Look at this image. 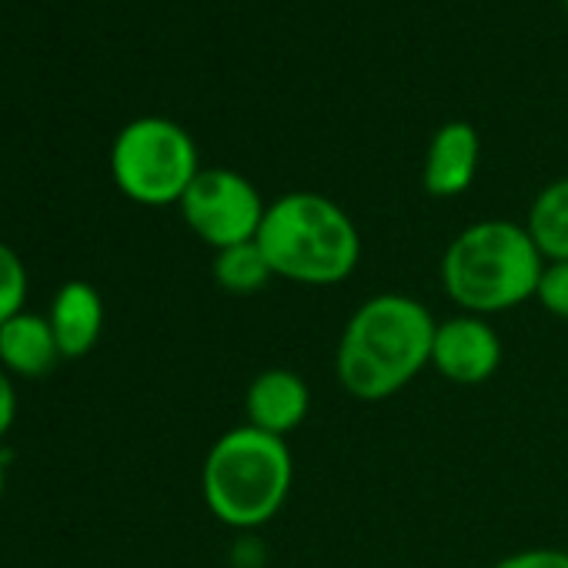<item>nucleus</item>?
Segmentation results:
<instances>
[{
	"instance_id": "obj_13",
	"label": "nucleus",
	"mask_w": 568,
	"mask_h": 568,
	"mask_svg": "<svg viewBox=\"0 0 568 568\" xmlns=\"http://www.w3.org/2000/svg\"><path fill=\"white\" fill-rule=\"evenodd\" d=\"M211 274H214L217 288L227 295H257L274 277L257 241H244V244H231V247L214 251Z\"/></svg>"
},
{
	"instance_id": "obj_5",
	"label": "nucleus",
	"mask_w": 568,
	"mask_h": 568,
	"mask_svg": "<svg viewBox=\"0 0 568 568\" xmlns=\"http://www.w3.org/2000/svg\"><path fill=\"white\" fill-rule=\"evenodd\" d=\"M201 174L194 138L171 118H134L111 144V178L118 191L144 207L181 204Z\"/></svg>"
},
{
	"instance_id": "obj_12",
	"label": "nucleus",
	"mask_w": 568,
	"mask_h": 568,
	"mask_svg": "<svg viewBox=\"0 0 568 568\" xmlns=\"http://www.w3.org/2000/svg\"><path fill=\"white\" fill-rule=\"evenodd\" d=\"M521 224L545 261H568V178L545 184Z\"/></svg>"
},
{
	"instance_id": "obj_18",
	"label": "nucleus",
	"mask_w": 568,
	"mask_h": 568,
	"mask_svg": "<svg viewBox=\"0 0 568 568\" xmlns=\"http://www.w3.org/2000/svg\"><path fill=\"white\" fill-rule=\"evenodd\" d=\"M4 485H8V462L4 452H0V498H4Z\"/></svg>"
},
{
	"instance_id": "obj_10",
	"label": "nucleus",
	"mask_w": 568,
	"mask_h": 568,
	"mask_svg": "<svg viewBox=\"0 0 568 568\" xmlns=\"http://www.w3.org/2000/svg\"><path fill=\"white\" fill-rule=\"evenodd\" d=\"M48 322L54 328L61 358H84L101 342L104 298L91 281H64L51 302Z\"/></svg>"
},
{
	"instance_id": "obj_6",
	"label": "nucleus",
	"mask_w": 568,
	"mask_h": 568,
	"mask_svg": "<svg viewBox=\"0 0 568 568\" xmlns=\"http://www.w3.org/2000/svg\"><path fill=\"white\" fill-rule=\"evenodd\" d=\"M178 207L191 234L207 247L221 251L257 237L267 201L241 171L201 168Z\"/></svg>"
},
{
	"instance_id": "obj_19",
	"label": "nucleus",
	"mask_w": 568,
	"mask_h": 568,
	"mask_svg": "<svg viewBox=\"0 0 568 568\" xmlns=\"http://www.w3.org/2000/svg\"><path fill=\"white\" fill-rule=\"evenodd\" d=\"M561 4H565V11H568V0H561Z\"/></svg>"
},
{
	"instance_id": "obj_11",
	"label": "nucleus",
	"mask_w": 568,
	"mask_h": 568,
	"mask_svg": "<svg viewBox=\"0 0 568 568\" xmlns=\"http://www.w3.org/2000/svg\"><path fill=\"white\" fill-rule=\"evenodd\" d=\"M61 362L48 315L21 312L0 325V368L11 378H44Z\"/></svg>"
},
{
	"instance_id": "obj_16",
	"label": "nucleus",
	"mask_w": 568,
	"mask_h": 568,
	"mask_svg": "<svg viewBox=\"0 0 568 568\" xmlns=\"http://www.w3.org/2000/svg\"><path fill=\"white\" fill-rule=\"evenodd\" d=\"M491 568H568L565 548H521L498 558Z\"/></svg>"
},
{
	"instance_id": "obj_7",
	"label": "nucleus",
	"mask_w": 568,
	"mask_h": 568,
	"mask_svg": "<svg viewBox=\"0 0 568 568\" xmlns=\"http://www.w3.org/2000/svg\"><path fill=\"white\" fill-rule=\"evenodd\" d=\"M501 338L488 318L458 312L435 328L432 368L458 388H478L501 368Z\"/></svg>"
},
{
	"instance_id": "obj_1",
	"label": "nucleus",
	"mask_w": 568,
	"mask_h": 568,
	"mask_svg": "<svg viewBox=\"0 0 568 568\" xmlns=\"http://www.w3.org/2000/svg\"><path fill=\"white\" fill-rule=\"evenodd\" d=\"M435 315L425 302L382 292L362 302L335 348V378L358 402H385L432 368Z\"/></svg>"
},
{
	"instance_id": "obj_8",
	"label": "nucleus",
	"mask_w": 568,
	"mask_h": 568,
	"mask_svg": "<svg viewBox=\"0 0 568 568\" xmlns=\"http://www.w3.org/2000/svg\"><path fill=\"white\" fill-rule=\"evenodd\" d=\"M312 412V388L292 368H264L244 392V425L288 442Z\"/></svg>"
},
{
	"instance_id": "obj_17",
	"label": "nucleus",
	"mask_w": 568,
	"mask_h": 568,
	"mask_svg": "<svg viewBox=\"0 0 568 568\" xmlns=\"http://www.w3.org/2000/svg\"><path fill=\"white\" fill-rule=\"evenodd\" d=\"M14 422H18V385L4 368H0V442L8 438Z\"/></svg>"
},
{
	"instance_id": "obj_14",
	"label": "nucleus",
	"mask_w": 568,
	"mask_h": 568,
	"mask_svg": "<svg viewBox=\"0 0 568 568\" xmlns=\"http://www.w3.org/2000/svg\"><path fill=\"white\" fill-rule=\"evenodd\" d=\"M28 292H31V277L21 254L0 241V325L24 312Z\"/></svg>"
},
{
	"instance_id": "obj_9",
	"label": "nucleus",
	"mask_w": 568,
	"mask_h": 568,
	"mask_svg": "<svg viewBox=\"0 0 568 568\" xmlns=\"http://www.w3.org/2000/svg\"><path fill=\"white\" fill-rule=\"evenodd\" d=\"M478 164H481L478 131L468 121H448L428 141L425 164H422V187L425 194L442 201L458 197L475 184Z\"/></svg>"
},
{
	"instance_id": "obj_2",
	"label": "nucleus",
	"mask_w": 568,
	"mask_h": 568,
	"mask_svg": "<svg viewBox=\"0 0 568 568\" xmlns=\"http://www.w3.org/2000/svg\"><path fill=\"white\" fill-rule=\"evenodd\" d=\"M257 247L274 277L302 288H335L358 271L362 231L355 217L318 191H288L267 204Z\"/></svg>"
},
{
	"instance_id": "obj_15",
	"label": "nucleus",
	"mask_w": 568,
	"mask_h": 568,
	"mask_svg": "<svg viewBox=\"0 0 568 568\" xmlns=\"http://www.w3.org/2000/svg\"><path fill=\"white\" fill-rule=\"evenodd\" d=\"M535 302L558 322H568V261H545Z\"/></svg>"
},
{
	"instance_id": "obj_4",
	"label": "nucleus",
	"mask_w": 568,
	"mask_h": 568,
	"mask_svg": "<svg viewBox=\"0 0 568 568\" xmlns=\"http://www.w3.org/2000/svg\"><path fill=\"white\" fill-rule=\"evenodd\" d=\"M295 488V458L284 438L251 425L227 428L204 455L201 495L207 511L234 528L254 531L277 518Z\"/></svg>"
},
{
	"instance_id": "obj_3",
	"label": "nucleus",
	"mask_w": 568,
	"mask_h": 568,
	"mask_svg": "<svg viewBox=\"0 0 568 568\" xmlns=\"http://www.w3.org/2000/svg\"><path fill=\"white\" fill-rule=\"evenodd\" d=\"M545 257L525 224L485 217L462 227L442 254V292L465 315H505L535 302Z\"/></svg>"
}]
</instances>
